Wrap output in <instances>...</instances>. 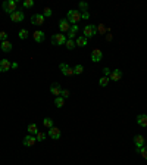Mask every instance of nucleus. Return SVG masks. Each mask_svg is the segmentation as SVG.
<instances>
[{
    "label": "nucleus",
    "mask_w": 147,
    "mask_h": 165,
    "mask_svg": "<svg viewBox=\"0 0 147 165\" xmlns=\"http://www.w3.org/2000/svg\"><path fill=\"white\" fill-rule=\"evenodd\" d=\"M66 21H68L69 24L76 25V24L81 21V12H79V10H68V13H66Z\"/></svg>",
    "instance_id": "nucleus-1"
},
{
    "label": "nucleus",
    "mask_w": 147,
    "mask_h": 165,
    "mask_svg": "<svg viewBox=\"0 0 147 165\" xmlns=\"http://www.w3.org/2000/svg\"><path fill=\"white\" fill-rule=\"evenodd\" d=\"M44 39H46L44 31H36V33H34V40H36V43H43Z\"/></svg>",
    "instance_id": "nucleus-17"
},
{
    "label": "nucleus",
    "mask_w": 147,
    "mask_h": 165,
    "mask_svg": "<svg viewBox=\"0 0 147 165\" xmlns=\"http://www.w3.org/2000/svg\"><path fill=\"white\" fill-rule=\"evenodd\" d=\"M12 68V64L7 59H1L0 61V72H7Z\"/></svg>",
    "instance_id": "nucleus-14"
},
{
    "label": "nucleus",
    "mask_w": 147,
    "mask_h": 165,
    "mask_svg": "<svg viewBox=\"0 0 147 165\" xmlns=\"http://www.w3.org/2000/svg\"><path fill=\"white\" fill-rule=\"evenodd\" d=\"M78 30H79V28H78V25H72V27H71V30L68 31V39H72V40H74V36H76Z\"/></svg>",
    "instance_id": "nucleus-22"
},
{
    "label": "nucleus",
    "mask_w": 147,
    "mask_h": 165,
    "mask_svg": "<svg viewBox=\"0 0 147 165\" xmlns=\"http://www.w3.org/2000/svg\"><path fill=\"white\" fill-rule=\"evenodd\" d=\"M82 71H84V66H82L81 64H78V65L74 68V75H81Z\"/></svg>",
    "instance_id": "nucleus-25"
},
{
    "label": "nucleus",
    "mask_w": 147,
    "mask_h": 165,
    "mask_svg": "<svg viewBox=\"0 0 147 165\" xmlns=\"http://www.w3.org/2000/svg\"><path fill=\"white\" fill-rule=\"evenodd\" d=\"M59 69L62 71V74H63L65 77H72L74 75V68H71L68 64H60V65H59Z\"/></svg>",
    "instance_id": "nucleus-5"
},
{
    "label": "nucleus",
    "mask_w": 147,
    "mask_h": 165,
    "mask_svg": "<svg viewBox=\"0 0 147 165\" xmlns=\"http://www.w3.org/2000/svg\"><path fill=\"white\" fill-rule=\"evenodd\" d=\"M31 24L33 25H43L44 24V16L43 13H34L31 16Z\"/></svg>",
    "instance_id": "nucleus-8"
},
{
    "label": "nucleus",
    "mask_w": 147,
    "mask_h": 165,
    "mask_svg": "<svg viewBox=\"0 0 147 165\" xmlns=\"http://www.w3.org/2000/svg\"><path fill=\"white\" fill-rule=\"evenodd\" d=\"M12 47H13V46H12V43H10L9 40L1 41V46H0V49H1L4 53H9V52L12 50Z\"/></svg>",
    "instance_id": "nucleus-16"
},
{
    "label": "nucleus",
    "mask_w": 147,
    "mask_h": 165,
    "mask_svg": "<svg viewBox=\"0 0 147 165\" xmlns=\"http://www.w3.org/2000/svg\"><path fill=\"white\" fill-rule=\"evenodd\" d=\"M81 19H84V21L90 19V13H88V12H82V13H81Z\"/></svg>",
    "instance_id": "nucleus-34"
},
{
    "label": "nucleus",
    "mask_w": 147,
    "mask_h": 165,
    "mask_svg": "<svg viewBox=\"0 0 147 165\" xmlns=\"http://www.w3.org/2000/svg\"><path fill=\"white\" fill-rule=\"evenodd\" d=\"M37 133H38V127H37V124L31 123L28 125V134H31V136H37Z\"/></svg>",
    "instance_id": "nucleus-21"
},
{
    "label": "nucleus",
    "mask_w": 147,
    "mask_h": 165,
    "mask_svg": "<svg viewBox=\"0 0 147 165\" xmlns=\"http://www.w3.org/2000/svg\"><path fill=\"white\" fill-rule=\"evenodd\" d=\"M87 9H88V4H87L85 1H79V10H81V13H82V12H87Z\"/></svg>",
    "instance_id": "nucleus-31"
},
{
    "label": "nucleus",
    "mask_w": 147,
    "mask_h": 165,
    "mask_svg": "<svg viewBox=\"0 0 147 165\" xmlns=\"http://www.w3.org/2000/svg\"><path fill=\"white\" fill-rule=\"evenodd\" d=\"M46 137H47V134H46V133H41V131H38L36 136L37 142H43V140H46Z\"/></svg>",
    "instance_id": "nucleus-28"
},
{
    "label": "nucleus",
    "mask_w": 147,
    "mask_h": 165,
    "mask_svg": "<svg viewBox=\"0 0 147 165\" xmlns=\"http://www.w3.org/2000/svg\"><path fill=\"white\" fill-rule=\"evenodd\" d=\"M47 136H49L50 139H53V140H59V139H60V130L56 128V127H52V128L49 130Z\"/></svg>",
    "instance_id": "nucleus-10"
},
{
    "label": "nucleus",
    "mask_w": 147,
    "mask_h": 165,
    "mask_svg": "<svg viewBox=\"0 0 147 165\" xmlns=\"http://www.w3.org/2000/svg\"><path fill=\"white\" fill-rule=\"evenodd\" d=\"M43 12H44V13H43V16H44V18H46V16H52V13H53L50 7H44V10H43Z\"/></svg>",
    "instance_id": "nucleus-32"
},
{
    "label": "nucleus",
    "mask_w": 147,
    "mask_h": 165,
    "mask_svg": "<svg viewBox=\"0 0 147 165\" xmlns=\"http://www.w3.org/2000/svg\"><path fill=\"white\" fill-rule=\"evenodd\" d=\"M0 40H1V41L7 40V34H6L4 31H0Z\"/></svg>",
    "instance_id": "nucleus-36"
},
{
    "label": "nucleus",
    "mask_w": 147,
    "mask_h": 165,
    "mask_svg": "<svg viewBox=\"0 0 147 165\" xmlns=\"http://www.w3.org/2000/svg\"><path fill=\"white\" fill-rule=\"evenodd\" d=\"M43 124H44L46 128L50 130V128L53 127V120H52V118H44V120H43Z\"/></svg>",
    "instance_id": "nucleus-27"
},
{
    "label": "nucleus",
    "mask_w": 147,
    "mask_h": 165,
    "mask_svg": "<svg viewBox=\"0 0 147 165\" xmlns=\"http://www.w3.org/2000/svg\"><path fill=\"white\" fill-rule=\"evenodd\" d=\"M137 124H138L140 127H147V115L140 114V115L137 117Z\"/></svg>",
    "instance_id": "nucleus-18"
},
{
    "label": "nucleus",
    "mask_w": 147,
    "mask_h": 165,
    "mask_svg": "<svg viewBox=\"0 0 147 165\" xmlns=\"http://www.w3.org/2000/svg\"><path fill=\"white\" fill-rule=\"evenodd\" d=\"M68 40V37L65 36V34H55V36H52V44H55V46H62V44H65Z\"/></svg>",
    "instance_id": "nucleus-3"
},
{
    "label": "nucleus",
    "mask_w": 147,
    "mask_h": 165,
    "mask_svg": "<svg viewBox=\"0 0 147 165\" xmlns=\"http://www.w3.org/2000/svg\"><path fill=\"white\" fill-rule=\"evenodd\" d=\"M55 105H56V108H62V106L65 105V99H63L62 96L55 97Z\"/></svg>",
    "instance_id": "nucleus-23"
},
{
    "label": "nucleus",
    "mask_w": 147,
    "mask_h": 165,
    "mask_svg": "<svg viewBox=\"0 0 147 165\" xmlns=\"http://www.w3.org/2000/svg\"><path fill=\"white\" fill-rule=\"evenodd\" d=\"M138 153L141 155V158H144V159H147V146H144V147H141V149H138Z\"/></svg>",
    "instance_id": "nucleus-30"
},
{
    "label": "nucleus",
    "mask_w": 147,
    "mask_h": 165,
    "mask_svg": "<svg viewBox=\"0 0 147 165\" xmlns=\"http://www.w3.org/2000/svg\"><path fill=\"white\" fill-rule=\"evenodd\" d=\"M50 93H52L53 96L59 97V96H60V93H62V88H60V85H59L57 82H53V84L50 85Z\"/></svg>",
    "instance_id": "nucleus-13"
},
{
    "label": "nucleus",
    "mask_w": 147,
    "mask_h": 165,
    "mask_svg": "<svg viewBox=\"0 0 147 165\" xmlns=\"http://www.w3.org/2000/svg\"><path fill=\"white\" fill-rule=\"evenodd\" d=\"M108 33H109V30H108L103 24L96 25V34H108Z\"/></svg>",
    "instance_id": "nucleus-20"
},
{
    "label": "nucleus",
    "mask_w": 147,
    "mask_h": 165,
    "mask_svg": "<svg viewBox=\"0 0 147 165\" xmlns=\"http://www.w3.org/2000/svg\"><path fill=\"white\" fill-rule=\"evenodd\" d=\"M99 84H100L102 87H106V85L109 84V77H102V78L99 80Z\"/></svg>",
    "instance_id": "nucleus-29"
},
{
    "label": "nucleus",
    "mask_w": 147,
    "mask_h": 165,
    "mask_svg": "<svg viewBox=\"0 0 147 165\" xmlns=\"http://www.w3.org/2000/svg\"><path fill=\"white\" fill-rule=\"evenodd\" d=\"M75 43H76V46H78V47H85V46H87V43H88V40H87L84 36H79V37L75 40Z\"/></svg>",
    "instance_id": "nucleus-19"
},
{
    "label": "nucleus",
    "mask_w": 147,
    "mask_h": 165,
    "mask_svg": "<svg viewBox=\"0 0 147 165\" xmlns=\"http://www.w3.org/2000/svg\"><path fill=\"white\" fill-rule=\"evenodd\" d=\"M82 34L84 37L88 40L90 37H94L96 36V25H85L84 30H82Z\"/></svg>",
    "instance_id": "nucleus-4"
},
{
    "label": "nucleus",
    "mask_w": 147,
    "mask_h": 165,
    "mask_svg": "<svg viewBox=\"0 0 147 165\" xmlns=\"http://www.w3.org/2000/svg\"><path fill=\"white\" fill-rule=\"evenodd\" d=\"M59 28H60L62 34H63V33H68V31L71 30V24L66 21V18H65V19H60V22H59Z\"/></svg>",
    "instance_id": "nucleus-12"
},
{
    "label": "nucleus",
    "mask_w": 147,
    "mask_h": 165,
    "mask_svg": "<svg viewBox=\"0 0 147 165\" xmlns=\"http://www.w3.org/2000/svg\"><path fill=\"white\" fill-rule=\"evenodd\" d=\"M60 96H62L63 99H68V97H69V91H68V90H62Z\"/></svg>",
    "instance_id": "nucleus-35"
},
{
    "label": "nucleus",
    "mask_w": 147,
    "mask_h": 165,
    "mask_svg": "<svg viewBox=\"0 0 147 165\" xmlns=\"http://www.w3.org/2000/svg\"><path fill=\"white\" fill-rule=\"evenodd\" d=\"M134 145H135L137 150H138V149H141V147H144V146H146V139H144V136L137 134V136L134 137Z\"/></svg>",
    "instance_id": "nucleus-6"
},
{
    "label": "nucleus",
    "mask_w": 147,
    "mask_h": 165,
    "mask_svg": "<svg viewBox=\"0 0 147 165\" xmlns=\"http://www.w3.org/2000/svg\"><path fill=\"white\" fill-rule=\"evenodd\" d=\"M12 68H13V69H16V68H18V64H16V62H13V64H12Z\"/></svg>",
    "instance_id": "nucleus-39"
},
{
    "label": "nucleus",
    "mask_w": 147,
    "mask_h": 165,
    "mask_svg": "<svg viewBox=\"0 0 147 165\" xmlns=\"http://www.w3.org/2000/svg\"><path fill=\"white\" fill-rule=\"evenodd\" d=\"M37 142L36 136H31V134H28V136H25L24 137V140H22V145L25 146V147H31V146H34Z\"/></svg>",
    "instance_id": "nucleus-7"
},
{
    "label": "nucleus",
    "mask_w": 147,
    "mask_h": 165,
    "mask_svg": "<svg viewBox=\"0 0 147 165\" xmlns=\"http://www.w3.org/2000/svg\"><path fill=\"white\" fill-rule=\"evenodd\" d=\"M112 39H113V37H112V34L108 33V34H106V41H112Z\"/></svg>",
    "instance_id": "nucleus-38"
},
{
    "label": "nucleus",
    "mask_w": 147,
    "mask_h": 165,
    "mask_svg": "<svg viewBox=\"0 0 147 165\" xmlns=\"http://www.w3.org/2000/svg\"><path fill=\"white\" fill-rule=\"evenodd\" d=\"M121 78H122V71H121V69H113V71L110 72L109 80H112V81H119Z\"/></svg>",
    "instance_id": "nucleus-15"
},
{
    "label": "nucleus",
    "mask_w": 147,
    "mask_h": 165,
    "mask_svg": "<svg viewBox=\"0 0 147 165\" xmlns=\"http://www.w3.org/2000/svg\"><path fill=\"white\" fill-rule=\"evenodd\" d=\"M18 36H19V39H21V40H25V39L28 37V30H25V28H22V30H19V33H18Z\"/></svg>",
    "instance_id": "nucleus-26"
},
{
    "label": "nucleus",
    "mask_w": 147,
    "mask_h": 165,
    "mask_svg": "<svg viewBox=\"0 0 147 165\" xmlns=\"http://www.w3.org/2000/svg\"><path fill=\"white\" fill-rule=\"evenodd\" d=\"M102 59H103L102 50H100V49H94V50L91 52V61H93L94 64H97V62H100Z\"/></svg>",
    "instance_id": "nucleus-9"
},
{
    "label": "nucleus",
    "mask_w": 147,
    "mask_h": 165,
    "mask_svg": "<svg viewBox=\"0 0 147 165\" xmlns=\"http://www.w3.org/2000/svg\"><path fill=\"white\" fill-rule=\"evenodd\" d=\"M22 4H24V7H33V6H34V1H33V0H25Z\"/></svg>",
    "instance_id": "nucleus-33"
},
{
    "label": "nucleus",
    "mask_w": 147,
    "mask_h": 165,
    "mask_svg": "<svg viewBox=\"0 0 147 165\" xmlns=\"http://www.w3.org/2000/svg\"><path fill=\"white\" fill-rule=\"evenodd\" d=\"M3 10L7 12L9 15L13 13V12H16L18 10L16 9V0H7V1H4L3 3Z\"/></svg>",
    "instance_id": "nucleus-2"
},
{
    "label": "nucleus",
    "mask_w": 147,
    "mask_h": 165,
    "mask_svg": "<svg viewBox=\"0 0 147 165\" xmlns=\"http://www.w3.org/2000/svg\"><path fill=\"white\" fill-rule=\"evenodd\" d=\"M65 46H66V49H68V50H72V49H75V47H76V43H75L72 39H68V40H66V43H65Z\"/></svg>",
    "instance_id": "nucleus-24"
},
{
    "label": "nucleus",
    "mask_w": 147,
    "mask_h": 165,
    "mask_svg": "<svg viewBox=\"0 0 147 165\" xmlns=\"http://www.w3.org/2000/svg\"><path fill=\"white\" fill-rule=\"evenodd\" d=\"M110 72H112V71H110L109 68H103V77H109Z\"/></svg>",
    "instance_id": "nucleus-37"
},
{
    "label": "nucleus",
    "mask_w": 147,
    "mask_h": 165,
    "mask_svg": "<svg viewBox=\"0 0 147 165\" xmlns=\"http://www.w3.org/2000/svg\"><path fill=\"white\" fill-rule=\"evenodd\" d=\"M24 12L22 10H16V12H13V13H10V19L13 21V22H21V21H24Z\"/></svg>",
    "instance_id": "nucleus-11"
}]
</instances>
